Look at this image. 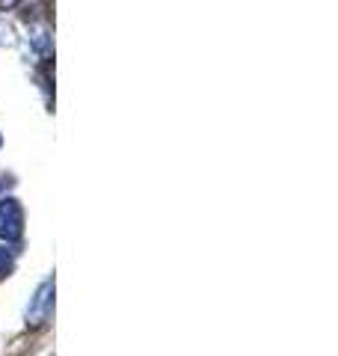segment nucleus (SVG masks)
<instances>
[{
    "instance_id": "nucleus-3",
    "label": "nucleus",
    "mask_w": 338,
    "mask_h": 356,
    "mask_svg": "<svg viewBox=\"0 0 338 356\" xmlns=\"http://www.w3.org/2000/svg\"><path fill=\"white\" fill-rule=\"evenodd\" d=\"M15 267V250H9L0 243V273H9Z\"/></svg>"
},
{
    "instance_id": "nucleus-1",
    "label": "nucleus",
    "mask_w": 338,
    "mask_h": 356,
    "mask_svg": "<svg viewBox=\"0 0 338 356\" xmlns=\"http://www.w3.org/2000/svg\"><path fill=\"white\" fill-rule=\"evenodd\" d=\"M51 306H54V280H45L27 306V324H33V327L45 324L51 315Z\"/></svg>"
},
{
    "instance_id": "nucleus-5",
    "label": "nucleus",
    "mask_w": 338,
    "mask_h": 356,
    "mask_svg": "<svg viewBox=\"0 0 338 356\" xmlns=\"http://www.w3.org/2000/svg\"><path fill=\"white\" fill-rule=\"evenodd\" d=\"M0 143H3V137H0Z\"/></svg>"
},
{
    "instance_id": "nucleus-2",
    "label": "nucleus",
    "mask_w": 338,
    "mask_h": 356,
    "mask_svg": "<svg viewBox=\"0 0 338 356\" xmlns=\"http://www.w3.org/2000/svg\"><path fill=\"white\" fill-rule=\"evenodd\" d=\"M21 222H24V217H21V205L18 199H3L0 202V238L6 241H18L21 238Z\"/></svg>"
},
{
    "instance_id": "nucleus-4",
    "label": "nucleus",
    "mask_w": 338,
    "mask_h": 356,
    "mask_svg": "<svg viewBox=\"0 0 338 356\" xmlns=\"http://www.w3.org/2000/svg\"><path fill=\"white\" fill-rule=\"evenodd\" d=\"M18 0H0V9H15Z\"/></svg>"
}]
</instances>
